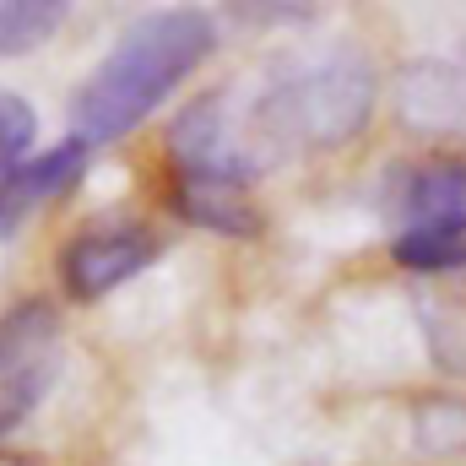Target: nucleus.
<instances>
[{
    "label": "nucleus",
    "mask_w": 466,
    "mask_h": 466,
    "mask_svg": "<svg viewBox=\"0 0 466 466\" xmlns=\"http://www.w3.org/2000/svg\"><path fill=\"white\" fill-rule=\"evenodd\" d=\"M212 49H218V22L207 11L174 5V11L136 16L71 98L76 136L87 147H109L130 136Z\"/></svg>",
    "instance_id": "f257e3e1"
},
{
    "label": "nucleus",
    "mask_w": 466,
    "mask_h": 466,
    "mask_svg": "<svg viewBox=\"0 0 466 466\" xmlns=\"http://www.w3.org/2000/svg\"><path fill=\"white\" fill-rule=\"evenodd\" d=\"M60 380V309L22 299L0 315V440L16 434Z\"/></svg>",
    "instance_id": "f03ea898"
},
{
    "label": "nucleus",
    "mask_w": 466,
    "mask_h": 466,
    "mask_svg": "<svg viewBox=\"0 0 466 466\" xmlns=\"http://www.w3.org/2000/svg\"><path fill=\"white\" fill-rule=\"evenodd\" d=\"M277 115L293 136H304L315 147H342L374 115V76H369L363 60L337 55V60L293 76L277 93Z\"/></svg>",
    "instance_id": "7ed1b4c3"
},
{
    "label": "nucleus",
    "mask_w": 466,
    "mask_h": 466,
    "mask_svg": "<svg viewBox=\"0 0 466 466\" xmlns=\"http://www.w3.org/2000/svg\"><path fill=\"white\" fill-rule=\"evenodd\" d=\"M163 255V238L141 223H87L60 249V282L76 304H98Z\"/></svg>",
    "instance_id": "20e7f679"
},
{
    "label": "nucleus",
    "mask_w": 466,
    "mask_h": 466,
    "mask_svg": "<svg viewBox=\"0 0 466 466\" xmlns=\"http://www.w3.org/2000/svg\"><path fill=\"white\" fill-rule=\"evenodd\" d=\"M249 163H223V168H168V201L185 223L223 238H255L266 228L255 190H249Z\"/></svg>",
    "instance_id": "39448f33"
},
{
    "label": "nucleus",
    "mask_w": 466,
    "mask_h": 466,
    "mask_svg": "<svg viewBox=\"0 0 466 466\" xmlns=\"http://www.w3.org/2000/svg\"><path fill=\"white\" fill-rule=\"evenodd\" d=\"M385 212L396 233L418 223H466V152H434L390 168Z\"/></svg>",
    "instance_id": "423d86ee"
},
{
    "label": "nucleus",
    "mask_w": 466,
    "mask_h": 466,
    "mask_svg": "<svg viewBox=\"0 0 466 466\" xmlns=\"http://www.w3.org/2000/svg\"><path fill=\"white\" fill-rule=\"evenodd\" d=\"M87 157H93V147H87L82 136H66L60 147L33 152L22 168H11V174L0 179V238H16L22 223H27L38 207L60 201V196L87 174Z\"/></svg>",
    "instance_id": "0eeeda50"
},
{
    "label": "nucleus",
    "mask_w": 466,
    "mask_h": 466,
    "mask_svg": "<svg viewBox=\"0 0 466 466\" xmlns=\"http://www.w3.org/2000/svg\"><path fill=\"white\" fill-rule=\"evenodd\" d=\"M223 163H244V157L228 141L223 93H207L168 125V168H223Z\"/></svg>",
    "instance_id": "6e6552de"
},
{
    "label": "nucleus",
    "mask_w": 466,
    "mask_h": 466,
    "mask_svg": "<svg viewBox=\"0 0 466 466\" xmlns=\"http://www.w3.org/2000/svg\"><path fill=\"white\" fill-rule=\"evenodd\" d=\"M390 260L418 277L466 271V223H418L390 238Z\"/></svg>",
    "instance_id": "1a4fd4ad"
},
{
    "label": "nucleus",
    "mask_w": 466,
    "mask_h": 466,
    "mask_svg": "<svg viewBox=\"0 0 466 466\" xmlns=\"http://www.w3.org/2000/svg\"><path fill=\"white\" fill-rule=\"evenodd\" d=\"M66 11L71 5L60 0H0V60L33 55L38 44H49L66 27Z\"/></svg>",
    "instance_id": "9d476101"
},
{
    "label": "nucleus",
    "mask_w": 466,
    "mask_h": 466,
    "mask_svg": "<svg viewBox=\"0 0 466 466\" xmlns=\"http://www.w3.org/2000/svg\"><path fill=\"white\" fill-rule=\"evenodd\" d=\"M33 141H38V109L22 93L0 87V179L33 157Z\"/></svg>",
    "instance_id": "9b49d317"
}]
</instances>
